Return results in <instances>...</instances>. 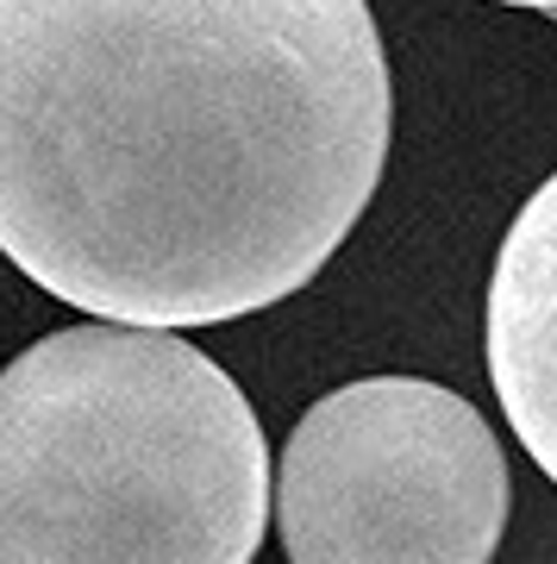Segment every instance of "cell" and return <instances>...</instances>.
I'll use <instances>...</instances> for the list:
<instances>
[{
  "label": "cell",
  "instance_id": "1",
  "mask_svg": "<svg viewBox=\"0 0 557 564\" xmlns=\"http://www.w3.org/2000/svg\"><path fill=\"white\" fill-rule=\"evenodd\" d=\"M370 0H0V258L113 326L301 295L376 195Z\"/></svg>",
  "mask_w": 557,
  "mask_h": 564
},
{
  "label": "cell",
  "instance_id": "2",
  "mask_svg": "<svg viewBox=\"0 0 557 564\" xmlns=\"http://www.w3.org/2000/svg\"><path fill=\"white\" fill-rule=\"evenodd\" d=\"M258 408L163 326H63L0 370V564H251Z\"/></svg>",
  "mask_w": 557,
  "mask_h": 564
},
{
  "label": "cell",
  "instance_id": "3",
  "mask_svg": "<svg viewBox=\"0 0 557 564\" xmlns=\"http://www.w3.org/2000/svg\"><path fill=\"white\" fill-rule=\"evenodd\" d=\"M288 564H489L507 533V458L477 408L426 377L319 395L276 458Z\"/></svg>",
  "mask_w": 557,
  "mask_h": 564
},
{
  "label": "cell",
  "instance_id": "4",
  "mask_svg": "<svg viewBox=\"0 0 557 564\" xmlns=\"http://www.w3.org/2000/svg\"><path fill=\"white\" fill-rule=\"evenodd\" d=\"M489 383L526 458L557 484V170L514 214L489 270Z\"/></svg>",
  "mask_w": 557,
  "mask_h": 564
},
{
  "label": "cell",
  "instance_id": "5",
  "mask_svg": "<svg viewBox=\"0 0 557 564\" xmlns=\"http://www.w3.org/2000/svg\"><path fill=\"white\" fill-rule=\"evenodd\" d=\"M495 7H526V13H557V0H495Z\"/></svg>",
  "mask_w": 557,
  "mask_h": 564
},
{
  "label": "cell",
  "instance_id": "6",
  "mask_svg": "<svg viewBox=\"0 0 557 564\" xmlns=\"http://www.w3.org/2000/svg\"><path fill=\"white\" fill-rule=\"evenodd\" d=\"M551 20H557V13H551Z\"/></svg>",
  "mask_w": 557,
  "mask_h": 564
}]
</instances>
